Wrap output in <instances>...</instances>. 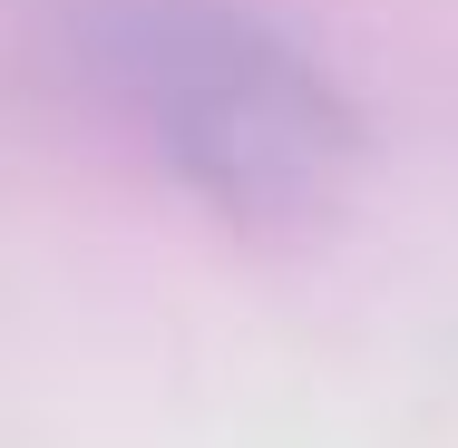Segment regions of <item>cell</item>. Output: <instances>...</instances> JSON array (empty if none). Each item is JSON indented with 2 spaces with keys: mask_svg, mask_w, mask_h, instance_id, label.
Segmentation results:
<instances>
[{
  "mask_svg": "<svg viewBox=\"0 0 458 448\" xmlns=\"http://www.w3.org/2000/svg\"><path fill=\"white\" fill-rule=\"evenodd\" d=\"M98 69L166 176L195 185L225 224L293 234L332 215L361 166L342 79L234 0H117L98 20Z\"/></svg>",
  "mask_w": 458,
  "mask_h": 448,
  "instance_id": "obj_1",
  "label": "cell"
}]
</instances>
